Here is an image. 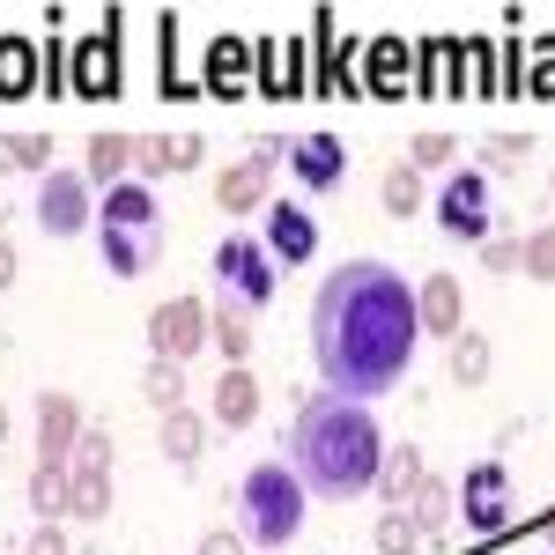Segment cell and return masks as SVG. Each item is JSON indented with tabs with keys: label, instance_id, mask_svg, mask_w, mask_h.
<instances>
[{
	"label": "cell",
	"instance_id": "cell-20",
	"mask_svg": "<svg viewBox=\"0 0 555 555\" xmlns=\"http://www.w3.org/2000/svg\"><path fill=\"white\" fill-rule=\"evenodd\" d=\"M67 82L89 89V96H112V89H119V67H112V30L75 44V75H67Z\"/></svg>",
	"mask_w": 555,
	"mask_h": 555
},
{
	"label": "cell",
	"instance_id": "cell-5",
	"mask_svg": "<svg viewBox=\"0 0 555 555\" xmlns=\"http://www.w3.org/2000/svg\"><path fill=\"white\" fill-rule=\"evenodd\" d=\"M208 274H215V297H222V311H267L274 304V282H282V267L267 259V245L259 237H245V230H230L222 245L208 253Z\"/></svg>",
	"mask_w": 555,
	"mask_h": 555
},
{
	"label": "cell",
	"instance_id": "cell-45",
	"mask_svg": "<svg viewBox=\"0 0 555 555\" xmlns=\"http://www.w3.org/2000/svg\"><path fill=\"white\" fill-rule=\"evenodd\" d=\"M0 237H8V215H0Z\"/></svg>",
	"mask_w": 555,
	"mask_h": 555
},
{
	"label": "cell",
	"instance_id": "cell-43",
	"mask_svg": "<svg viewBox=\"0 0 555 555\" xmlns=\"http://www.w3.org/2000/svg\"><path fill=\"white\" fill-rule=\"evenodd\" d=\"M0 444H8V400H0Z\"/></svg>",
	"mask_w": 555,
	"mask_h": 555
},
{
	"label": "cell",
	"instance_id": "cell-7",
	"mask_svg": "<svg viewBox=\"0 0 555 555\" xmlns=\"http://www.w3.org/2000/svg\"><path fill=\"white\" fill-rule=\"evenodd\" d=\"M208 348V304L201 297H164L149 311V363H193Z\"/></svg>",
	"mask_w": 555,
	"mask_h": 555
},
{
	"label": "cell",
	"instance_id": "cell-28",
	"mask_svg": "<svg viewBox=\"0 0 555 555\" xmlns=\"http://www.w3.org/2000/svg\"><path fill=\"white\" fill-rule=\"evenodd\" d=\"M75 474V467H67ZM112 512V474H75V496H67V518H104Z\"/></svg>",
	"mask_w": 555,
	"mask_h": 555
},
{
	"label": "cell",
	"instance_id": "cell-42",
	"mask_svg": "<svg viewBox=\"0 0 555 555\" xmlns=\"http://www.w3.org/2000/svg\"><path fill=\"white\" fill-rule=\"evenodd\" d=\"M15 267H23V259H15V245H8V237H0V289L15 282Z\"/></svg>",
	"mask_w": 555,
	"mask_h": 555
},
{
	"label": "cell",
	"instance_id": "cell-9",
	"mask_svg": "<svg viewBox=\"0 0 555 555\" xmlns=\"http://www.w3.org/2000/svg\"><path fill=\"white\" fill-rule=\"evenodd\" d=\"M460 518H467L474 533H496V526H512V467L504 460H474L460 474Z\"/></svg>",
	"mask_w": 555,
	"mask_h": 555
},
{
	"label": "cell",
	"instance_id": "cell-37",
	"mask_svg": "<svg viewBox=\"0 0 555 555\" xmlns=\"http://www.w3.org/2000/svg\"><path fill=\"white\" fill-rule=\"evenodd\" d=\"M481 267L489 274H518V237H481Z\"/></svg>",
	"mask_w": 555,
	"mask_h": 555
},
{
	"label": "cell",
	"instance_id": "cell-35",
	"mask_svg": "<svg viewBox=\"0 0 555 555\" xmlns=\"http://www.w3.org/2000/svg\"><path fill=\"white\" fill-rule=\"evenodd\" d=\"M215 89H245V44H215Z\"/></svg>",
	"mask_w": 555,
	"mask_h": 555
},
{
	"label": "cell",
	"instance_id": "cell-11",
	"mask_svg": "<svg viewBox=\"0 0 555 555\" xmlns=\"http://www.w3.org/2000/svg\"><path fill=\"white\" fill-rule=\"evenodd\" d=\"M282 164L297 171L304 193H334V185L348 178V149H341V133H326V127H319V133H297Z\"/></svg>",
	"mask_w": 555,
	"mask_h": 555
},
{
	"label": "cell",
	"instance_id": "cell-12",
	"mask_svg": "<svg viewBox=\"0 0 555 555\" xmlns=\"http://www.w3.org/2000/svg\"><path fill=\"white\" fill-rule=\"evenodd\" d=\"M267 259L274 267H304V259L319 253V215L297 208V201H267Z\"/></svg>",
	"mask_w": 555,
	"mask_h": 555
},
{
	"label": "cell",
	"instance_id": "cell-8",
	"mask_svg": "<svg viewBox=\"0 0 555 555\" xmlns=\"http://www.w3.org/2000/svg\"><path fill=\"white\" fill-rule=\"evenodd\" d=\"M38 230H52V237L96 230V185L82 171H44L38 178Z\"/></svg>",
	"mask_w": 555,
	"mask_h": 555
},
{
	"label": "cell",
	"instance_id": "cell-41",
	"mask_svg": "<svg viewBox=\"0 0 555 555\" xmlns=\"http://www.w3.org/2000/svg\"><path fill=\"white\" fill-rule=\"evenodd\" d=\"M541 96H555V38L541 44Z\"/></svg>",
	"mask_w": 555,
	"mask_h": 555
},
{
	"label": "cell",
	"instance_id": "cell-17",
	"mask_svg": "<svg viewBox=\"0 0 555 555\" xmlns=\"http://www.w3.org/2000/svg\"><path fill=\"white\" fill-rule=\"evenodd\" d=\"M208 423H222V429H253L259 423V378L245 371V363L215 378V415Z\"/></svg>",
	"mask_w": 555,
	"mask_h": 555
},
{
	"label": "cell",
	"instance_id": "cell-36",
	"mask_svg": "<svg viewBox=\"0 0 555 555\" xmlns=\"http://www.w3.org/2000/svg\"><path fill=\"white\" fill-rule=\"evenodd\" d=\"M133 171H149V178H164V171H171V149H164V133L133 141Z\"/></svg>",
	"mask_w": 555,
	"mask_h": 555
},
{
	"label": "cell",
	"instance_id": "cell-32",
	"mask_svg": "<svg viewBox=\"0 0 555 555\" xmlns=\"http://www.w3.org/2000/svg\"><path fill=\"white\" fill-rule=\"evenodd\" d=\"M415 171H452L460 164V141L452 133H415V156H408Z\"/></svg>",
	"mask_w": 555,
	"mask_h": 555
},
{
	"label": "cell",
	"instance_id": "cell-3",
	"mask_svg": "<svg viewBox=\"0 0 555 555\" xmlns=\"http://www.w3.org/2000/svg\"><path fill=\"white\" fill-rule=\"evenodd\" d=\"M96 253L104 267L133 282V274H149L156 259H164V208H156V193L149 185H112V193H96Z\"/></svg>",
	"mask_w": 555,
	"mask_h": 555
},
{
	"label": "cell",
	"instance_id": "cell-18",
	"mask_svg": "<svg viewBox=\"0 0 555 555\" xmlns=\"http://www.w3.org/2000/svg\"><path fill=\"white\" fill-rule=\"evenodd\" d=\"M156 444H164V460H171V467H193V460L208 452V415H193V408L156 415Z\"/></svg>",
	"mask_w": 555,
	"mask_h": 555
},
{
	"label": "cell",
	"instance_id": "cell-14",
	"mask_svg": "<svg viewBox=\"0 0 555 555\" xmlns=\"http://www.w3.org/2000/svg\"><path fill=\"white\" fill-rule=\"evenodd\" d=\"M267 201H274V164H259V156H245V164H230V171L215 178V208L230 215V222L267 215Z\"/></svg>",
	"mask_w": 555,
	"mask_h": 555
},
{
	"label": "cell",
	"instance_id": "cell-46",
	"mask_svg": "<svg viewBox=\"0 0 555 555\" xmlns=\"http://www.w3.org/2000/svg\"><path fill=\"white\" fill-rule=\"evenodd\" d=\"M548 541H555V526H548Z\"/></svg>",
	"mask_w": 555,
	"mask_h": 555
},
{
	"label": "cell",
	"instance_id": "cell-30",
	"mask_svg": "<svg viewBox=\"0 0 555 555\" xmlns=\"http://www.w3.org/2000/svg\"><path fill=\"white\" fill-rule=\"evenodd\" d=\"M75 474H112V429L104 423H82V444H75Z\"/></svg>",
	"mask_w": 555,
	"mask_h": 555
},
{
	"label": "cell",
	"instance_id": "cell-38",
	"mask_svg": "<svg viewBox=\"0 0 555 555\" xmlns=\"http://www.w3.org/2000/svg\"><path fill=\"white\" fill-rule=\"evenodd\" d=\"M23 555H75V541H67V526H38V533L23 541Z\"/></svg>",
	"mask_w": 555,
	"mask_h": 555
},
{
	"label": "cell",
	"instance_id": "cell-15",
	"mask_svg": "<svg viewBox=\"0 0 555 555\" xmlns=\"http://www.w3.org/2000/svg\"><path fill=\"white\" fill-rule=\"evenodd\" d=\"M127 171H133V133L96 127L89 149H82V178L96 185V193H112V185H127Z\"/></svg>",
	"mask_w": 555,
	"mask_h": 555
},
{
	"label": "cell",
	"instance_id": "cell-2",
	"mask_svg": "<svg viewBox=\"0 0 555 555\" xmlns=\"http://www.w3.org/2000/svg\"><path fill=\"white\" fill-rule=\"evenodd\" d=\"M385 460V429L363 400H341V392H311L297 400V415L282 423V467L304 481V496L319 504H348L378 481Z\"/></svg>",
	"mask_w": 555,
	"mask_h": 555
},
{
	"label": "cell",
	"instance_id": "cell-23",
	"mask_svg": "<svg viewBox=\"0 0 555 555\" xmlns=\"http://www.w3.org/2000/svg\"><path fill=\"white\" fill-rule=\"evenodd\" d=\"M452 385H489V371H496V348H489V334H452Z\"/></svg>",
	"mask_w": 555,
	"mask_h": 555
},
{
	"label": "cell",
	"instance_id": "cell-19",
	"mask_svg": "<svg viewBox=\"0 0 555 555\" xmlns=\"http://www.w3.org/2000/svg\"><path fill=\"white\" fill-rule=\"evenodd\" d=\"M452 512H460V504H452V481L423 474V481H415V496H408V518H415V533H423V541H437V533L452 526Z\"/></svg>",
	"mask_w": 555,
	"mask_h": 555
},
{
	"label": "cell",
	"instance_id": "cell-10",
	"mask_svg": "<svg viewBox=\"0 0 555 555\" xmlns=\"http://www.w3.org/2000/svg\"><path fill=\"white\" fill-rule=\"evenodd\" d=\"M82 400L75 392H60V385H44L38 392V467H67L75 460V444H82Z\"/></svg>",
	"mask_w": 555,
	"mask_h": 555
},
{
	"label": "cell",
	"instance_id": "cell-34",
	"mask_svg": "<svg viewBox=\"0 0 555 555\" xmlns=\"http://www.w3.org/2000/svg\"><path fill=\"white\" fill-rule=\"evenodd\" d=\"M0 156H8L15 171H38V178H44V164H52V133H15Z\"/></svg>",
	"mask_w": 555,
	"mask_h": 555
},
{
	"label": "cell",
	"instance_id": "cell-40",
	"mask_svg": "<svg viewBox=\"0 0 555 555\" xmlns=\"http://www.w3.org/2000/svg\"><path fill=\"white\" fill-rule=\"evenodd\" d=\"M201 555H245V541H237V533H230V526H215L208 541H201Z\"/></svg>",
	"mask_w": 555,
	"mask_h": 555
},
{
	"label": "cell",
	"instance_id": "cell-13",
	"mask_svg": "<svg viewBox=\"0 0 555 555\" xmlns=\"http://www.w3.org/2000/svg\"><path fill=\"white\" fill-rule=\"evenodd\" d=\"M415 326H423V334H444V341L467 334V289H460V274L437 267V274L415 282Z\"/></svg>",
	"mask_w": 555,
	"mask_h": 555
},
{
	"label": "cell",
	"instance_id": "cell-27",
	"mask_svg": "<svg viewBox=\"0 0 555 555\" xmlns=\"http://www.w3.org/2000/svg\"><path fill=\"white\" fill-rule=\"evenodd\" d=\"M141 392H149V408H156V415L185 408V363H149V371H141Z\"/></svg>",
	"mask_w": 555,
	"mask_h": 555
},
{
	"label": "cell",
	"instance_id": "cell-4",
	"mask_svg": "<svg viewBox=\"0 0 555 555\" xmlns=\"http://www.w3.org/2000/svg\"><path fill=\"white\" fill-rule=\"evenodd\" d=\"M304 512H311V496H304V481L282 460L245 467V481H237V526H245L253 548H289L304 533Z\"/></svg>",
	"mask_w": 555,
	"mask_h": 555
},
{
	"label": "cell",
	"instance_id": "cell-39",
	"mask_svg": "<svg viewBox=\"0 0 555 555\" xmlns=\"http://www.w3.org/2000/svg\"><path fill=\"white\" fill-rule=\"evenodd\" d=\"M164 149H171V171H193L201 164V133H164Z\"/></svg>",
	"mask_w": 555,
	"mask_h": 555
},
{
	"label": "cell",
	"instance_id": "cell-22",
	"mask_svg": "<svg viewBox=\"0 0 555 555\" xmlns=\"http://www.w3.org/2000/svg\"><path fill=\"white\" fill-rule=\"evenodd\" d=\"M67 496H75V474L67 467H30V512H38V526H60Z\"/></svg>",
	"mask_w": 555,
	"mask_h": 555
},
{
	"label": "cell",
	"instance_id": "cell-21",
	"mask_svg": "<svg viewBox=\"0 0 555 555\" xmlns=\"http://www.w3.org/2000/svg\"><path fill=\"white\" fill-rule=\"evenodd\" d=\"M363 82L378 89V96H400L408 89V38H378L363 52Z\"/></svg>",
	"mask_w": 555,
	"mask_h": 555
},
{
	"label": "cell",
	"instance_id": "cell-44",
	"mask_svg": "<svg viewBox=\"0 0 555 555\" xmlns=\"http://www.w3.org/2000/svg\"><path fill=\"white\" fill-rule=\"evenodd\" d=\"M548 201H555V171H548Z\"/></svg>",
	"mask_w": 555,
	"mask_h": 555
},
{
	"label": "cell",
	"instance_id": "cell-31",
	"mask_svg": "<svg viewBox=\"0 0 555 555\" xmlns=\"http://www.w3.org/2000/svg\"><path fill=\"white\" fill-rule=\"evenodd\" d=\"M526 156H533V141H526V133H496V141H481L474 171H512V164H526Z\"/></svg>",
	"mask_w": 555,
	"mask_h": 555
},
{
	"label": "cell",
	"instance_id": "cell-1",
	"mask_svg": "<svg viewBox=\"0 0 555 555\" xmlns=\"http://www.w3.org/2000/svg\"><path fill=\"white\" fill-rule=\"evenodd\" d=\"M415 341H423V326H415V282L400 267H385V259H341L319 282V297H311V363H319L326 392L371 408L378 392H392V385L408 378Z\"/></svg>",
	"mask_w": 555,
	"mask_h": 555
},
{
	"label": "cell",
	"instance_id": "cell-26",
	"mask_svg": "<svg viewBox=\"0 0 555 555\" xmlns=\"http://www.w3.org/2000/svg\"><path fill=\"white\" fill-rule=\"evenodd\" d=\"M30 67H38V52H30V44H23V38H0V96H30V89H38Z\"/></svg>",
	"mask_w": 555,
	"mask_h": 555
},
{
	"label": "cell",
	"instance_id": "cell-24",
	"mask_svg": "<svg viewBox=\"0 0 555 555\" xmlns=\"http://www.w3.org/2000/svg\"><path fill=\"white\" fill-rule=\"evenodd\" d=\"M208 341L222 348V363L237 371V363H253V319L245 311H208Z\"/></svg>",
	"mask_w": 555,
	"mask_h": 555
},
{
	"label": "cell",
	"instance_id": "cell-33",
	"mask_svg": "<svg viewBox=\"0 0 555 555\" xmlns=\"http://www.w3.org/2000/svg\"><path fill=\"white\" fill-rule=\"evenodd\" d=\"M415 548H423L415 518H408V512H385L378 518V555H415Z\"/></svg>",
	"mask_w": 555,
	"mask_h": 555
},
{
	"label": "cell",
	"instance_id": "cell-25",
	"mask_svg": "<svg viewBox=\"0 0 555 555\" xmlns=\"http://www.w3.org/2000/svg\"><path fill=\"white\" fill-rule=\"evenodd\" d=\"M378 201H385V215L408 222V215L423 208V171H415V164H392V171L378 178Z\"/></svg>",
	"mask_w": 555,
	"mask_h": 555
},
{
	"label": "cell",
	"instance_id": "cell-16",
	"mask_svg": "<svg viewBox=\"0 0 555 555\" xmlns=\"http://www.w3.org/2000/svg\"><path fill=\"white\" fill-rule=\"evenodd\" d=\"M423 452L415 444H385V460H378V481H371V496H378L385 512H408V496H415V481H423Z\"/></svg>",
	"mask_w": 555,
	"mask_h": 555
},
{
	"label": "cell",
	"instance_id": "cell-6",
	"mask_svg": "<svg viewBox=\"0 0 555 555\" xmlns=\"http://www.w3.org/2000/svg\"><path fill=\"white\" fill-rule=\"evenodd\" d=\"M429 215H437V230L460 237V245L496 237V178L474 171V164H452L444 185H437V201H429Z\"/></svg>",
	"mask_w": 555,
	"mask_h": 555
},
{
	"label": "cell",
	"instance_id": "cell-29",
	"mask_svg": "<svg viewBox=\"0 0 555 555\" xmlns=\"http://www.w3.org/2000/svg\"><path fill=\"white\" fill-rule=\"evenodd\" d=\"M518 274H533V282H555V222H541L533 237H518Z\"/></svg>",
	"mask_w": 555,
	"mask_h": 555
}]
</instances>
